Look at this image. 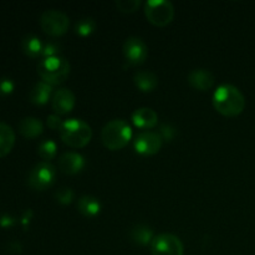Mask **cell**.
Returning a JSON list of instances; mask_svg holds the SVG:
<instances>
[{
	"mask_svg": "<svg viewBox=\"0 0 255 255\" xmlns=\"http://www.w3.org/2000/svg\"><path fill=\"white\" fill-rule=\"evenodd\" d=\"M213 106L226 117H237L244 111L246 99L238 87L233 85H221L213 95Z\"/></svg>",
	"mask_w": 255,
	"mask_h": 255,
	"instance_id": "cell-1",
	"label": "cell"
},
{
	"mask_svg": "<svg viewBox=\"0 0 255 255\" xmlns=\"http://www.w3.org/2000/svg\"><path fill=\"white\" fill-rule=\"evenodd\" d=\"M132 138V129L125 120H112L101 131V141L107 149L117 151L128 144Z\"/></svg>",
	"mask_w": 255,
	"mask_h": 255,
	"instance_id": "cell-2",
	"label": "cell"
},
{
	"mask_svg": "<svg viewBox=\"0 0 255 255\" xmlns=\"http://www.w3.org/2000/svg\"><path fill=\"white\" fill-rule=\"evenodd\" d=\"M37 74L50 86L64 84L70 75V64L65 57H44L37 65Z\"/></svg>",
	"mask_w": 255,
	"mask_h": 255,
	"instance_id": "cell-3",
	"label": "cell"
},
{
	"mask_svg": "<svg viewBox=\"0 0 255 255\" xmlns=\"http://www.w3.org/2000/svg\"><path fill=\"white\" fill-rule=\"evenodd\" d=\"M60 137L66 146L71 148H82L90 143L92 138V129L82 120L70 119L64 121Z\"/></svg>",
	"mask_w": 255,
	"mask_h": 255,
	"instance_id": "cell-4",
	"label": "cell"
},
{
	"mask_svg": "<svg viewBox=\"0 0 255 255\" xmlns=\"http://www.w3.org/2000/svg\"><path fill=\"white\" fill-rule=\"evenodd\" d=\"M144 15L152 25L158 27L171 24L174 17V7L171 1L149 0L144 2Z\"/></svg>",
	"mask_w": 255,
	"mask_h": 255,
	"instance_id": "cell-5",
	"label": "cell"
},
{
	"mask_svg": "<svg viewBox=\"0 0 255 255\" xmlns=\"http://www.w3.org/2000/svg\"><path fill=\"white\" fill-rule=\"evenodd\" d=\"M70 20L65 12L59 10H46L40 17V26L50 36H61L66 34Z\"/></svg>",
	"mask_w": 255,
	"mask_h": 255,
	"instance_id": "cell-6",
	"label": "cell"
},
{
	"mask_svg": "<svg viewBox=\"0 0 255 255\" xmlns=\"http://www.w3.org/2000/svg\"><path fill=\"white\" fill-rule=\"evenodd\" d=\"M56 169L50 162H40L29 173V186L35 191H45L55 183Z\"/></svg>",
	"mask_w": 255,
	"mask_h": 255,
	"instance_id": "cell-7",
	"label": "cell"
},
{
	"mask_svg": "<svg viewBox=\"0 0 255 255\" xmlns=\"http://www.w3.org/2000/svg\"><path fill=\"white\" fill-rule=\"evenodd\" d=\"M152 255H183L184 247L178 237L173 234H158L151 243Z\"/></svg>",
	"mask_w": 255,
	"mask_h": 255,
	"instance_id": "cell-8",
	"label": "cell"
},
{
	"mask_svg": "<svg viewBox=\"0 0 255 255\" xmlns=\"http://www.w3.org/2000/svg\"><path fill=\"white\" fill-rule=\"evenodd\" d=\"M122 52H124L126 62L131 66L142 65L148 56V49H147L146 44L143 42V40L136 36L128 37L124 42Z\"/></svg>",
	"mask_w": 255,
	"mask_h": 255,
	"instance_id": "cell-9",
	"label": "cell"
},
{
	"mask_svg": "<svg viewBox=\"0 0 255 255\" xmlns=\"http://www.w3.org/2000/svg\"><path fill=\"white\" fill-rule=\"evenodd\" d=\"M133 146L137 153L141 156H153L161 151L163 146V139L159 133L144 131L136 137Z\"/></svg>",
	"mask_w": 255,
	"mask_h": 255,
	"instance_id": "cell-10",
	"label": "cell"
},
{
	"mask_svg": "<svg viewBox=\"0 0 255 255\" xmlns=\"http://www.w3.org/2000/svg\"><path fill=\"white\" fill-rule=\"evenodd\" d=\"M75 95L69 89H60L55 91L51 100V106L55 115H66L75 107Z\"/></svg>",
	"mask_w": 255,
	"mask_h": 255,
	"instance_id": "cell-11",
	"label": "cell"
},
{
	"mask_svg": "<svg viewBox=\"0 0 255 255\" xmlns=\"http://www.w3.org/2000/svg\"><path fill=\"white\" fill-rule=\"evenodd\" d=\"M85 167V158L76 152H66L59 158V169L64 174H76Z\"/></svg>",
	"mask_w": 255,
	"mask_h": 255,
	"instance_id": "cell-12",
	"label": "cell"
},
{
	"mask_svg": "<svg viewBox=\"0 0 255 255\" xmlns=\"http://www.w3.org/2000/svg\"><path fill=\"white\" fill-rule=\"evenodd\" d=\"M216 79L209 70L196 69L188 75V84L198 91H208L213 87Z\"/></svg>",
	"mask_w": 255,
	"mask_h": 255,
	"instance_id": "cell-13",
	"label": "cell"
},
{
	"mask_svg": "<svg viewBox=\"0 0 255 255\" xmlns=\"http://www.w3.org/2000/svg\"><path fill=\"white\" fill-rule=\"evenodd\" d=\"M132 122L134 126L141 129H151L158 122V116H157L156 111H153L152 109L142 107L132 114Z\"/></svg>",
	"mask_w": 255,
	"mask_h": 255,
	"instance_id": "cell-14",
	"label": "cell"
},
{
	"mask_svg": "<svg viewBox=\"0 0 255 255\" xmlns=\"http://www.w3.org/2000/svg\"><path fill=\"white\" fill-rule=\"evenodd\" d=\"M19 132L25 138H36L44 132V125L36 117H24L19 122Z\"/></svg>",
	"mask_w": 255,
	"mask_h": 255,
	"instance_id": "cell-15",
	"label": "cell"
},
{
	"mask_svg": "<svg viewBox=\"0 0 255 255\" xmlns=\"http://www.w3.org/2000/svg\"><path fill=\"white\" fill-rule=\"evenodd\" d=\"M76 208L86 218H94L101 211V203L92 196H82L77 201Z\"/></svg>",
	"mask_w": 255,
	"mask_h": 255,
	"instance_id": "cell-16",
	"label": "cell"
},
{
	"mask_svg": "<svg viewBox=\"0 0 255 255\" xmlns=\"http://www.w3.org/2000/svg\"><path fill=\"white\" fill-rule=\"evenodd\" d=\"M52 95V86H50L49 84L44 81L36 82L34 85V87L31 89L29 95L30 102L37 106H42V105L47 104Z\"/></svg>",
	"mask_w": 255,
	"mask_h": 255,
	"instance_id": "cell-17",
	"label": "cell"
},
{
	"mask_svg": "<svg viewBox=\"0 0 255 255\" xmlns=\"http://www.w3.org/2000/svg\"><path fill=\"white\" fill-rule=\"evenodd\" d=\"M134 85L142 92H152L158 85V77L152 71H137L133 76Z\"/></svg>",
	"mask_w": 255,
	"mask_h": 255,
	"instance_id": "cell-18",
	"label": "cell"
},
{
	"mask_svg": "<svg viewBox=\"0 0 255 255\" xmlns=\"http://www.w3.org/2000/svg\"><path fill=\"white\" fill-rule=\"evenodd\" d=\"M15 144L14 129L5 122H0V158L5 157Z\"/></svg>",
	"mask_w": 255,
	"mask_h": 255,
	"instance_id": "cell-19",
	"label": "cell"
},
{
	"mask_svg": "<svg viewBox=\"0 0 255 255\" xmlns=\"http://www.w3.org/2000/svg\"><path fill=\"white\" fill-rule=\"evenodd\" d=\"M21 47L22 51H24L29 57H32V59L42 56L44 44H42L41 40L37 36H35V35H27V36H25L21 41Z\"/></svg>",
	"mask_w": 255,
	"mask_h": 255,
	"instance_id": "cell-20",
	"label": "cell"
},
{
	"mask_svg": "<svg viewBox=\"0 0 255 255\" xmlns=\"http://www.w3.org/2000/svg\"><path fill=\"white\" fill-rule=\"evenodd\" d=\"M131 239L138 246H147V244H151L153 241V231H152L149 227L144 226V224H138V226L134 227L133 229L129 233Z\"/></svg>",
	"mask_w": 255,
	"mask_h": 255,
	"instance_id": "cell-21",
	"label": "cell"
},
{
	"mask_svg": "<svg viewBox=\"0 0 255 255\" xmlns=\"http://www.w3.org/2000/svg\"><path fill=\"white\" fill-rule=\"evenodd\" d=\"M56 143H55L54 141H51V139L42 141L41 143L39 144V147H37V153H39V156L41 157L45 162H49L50 159L54 158V157L56 156Z\"/></svg>",
	"mask_w": 255,
	"mask_h": 255,
	"instance_id": "cell-22",
	"label": "cell"
},
{
	"mask_svg": "<svg viewBox=\"0 0 255 255\" xmlns=\"http://www.w3.org/2000/svg\"><path fill=\"white\" fill-rule=\"evenodd\" d=\"M95 29H96V24H95L94 20L90 19V17L79 20V21L76 22V25H75V31H76L77 35H80V36L82 37L90 36V35L95 31Z\"/></svg>",
	"mask_w": 255,
	"mask_h": 255,
	"instance_id": "cell-23",
	"label": "cell"
},
{
	"mask_svg": "<svg viewBox=\"0 0 255 255\" xmlns=\"http://www.w3.org/2000/svg\"><path fill=\"white\" fill-rule=\"evenodd\" d=\"M139 6H141L139 0H117L116 1L117 9L125 14H131V12L137 11Z\"/></svg>",
	"mask_w": 255,
	"mask_h": 255,
	"instance_id": "cell-24",
	"label": "cell"
},
{
	"mask_svg": "<svg viewBox=\"0 0 255 255\" xmlns=\"http://www.w3.org/2000/svg\"><path fill=\"white\" fill-rule=\"evenodd\" d=\"M74 191L71 188H67V187H64V188H60L59 191L55 192V198L59 203L61 204H70L72 201H74Z\"/></svg>",
	"mask_w": 255,
	"mask_h": 255,
	"instance_id": "cell-25",
	"label": "cell"
},
{
	"mask_svg": "<svg viewBox=\"0 0 255 255\" xmlns=\"http://www.w3.org/2000/svg\"><path fill=\"white\" fill-rule=\"evenodd\" d=\"M15 89V84L9 77H0V96H7Z\"/></svg>",
	"mask_w": 255,
	"mask_h": 255,
	"instance_id": "cell-26",
	"label": "cell"
},
{
	"mask_svg": "<svg viewBox=\"0 0 255 255\" xmlns=\"http://www.w3.org/2000/svg\"><path fill=\"white\" fill-rule=\"evenodd\" d=\"M60 46L55 42H46L44 44V49H42V59L44 57H51V56H60Z\"/></svg>",
	"mask_w": 255,
	"mask_h": 255,
	"instance_id": "cell-27",
	"label": "cell"
},
{
	"mask_svg": "<svg viewBox=\"0 0 255 255\" xmlns=\"http://www.w3.org/2000/svg\"><path fill=\"white\" fill-rule=\"evenodd\" d=\"M176 128H174L172 125H162L161 126V132H159V134H161L162 139L163 141H172V139L176 137Z\"/></svg>",
	"mask_w": 255,
	"mask_h": 255,
	"instance_id": "cell-28",
	"label": "cell"
},
{
	"mask_svg": "<svg viewBox=\"0 0 255 255\" xmlns=\"http://www.w3.org/2000/svg\"><path fill=\"white\" fill-rule=\"evenodd\" d=\"M46 124H47V126H49V128L54 129V131H57V129L60 131L62 127V125H64V122L61 121V119H60L59 115H50V116H47Z\"/></svg>",
	"mask_w": 255,
	"mask_h": 255,
	"instance_id": "cell-29",
	"label": "cell"
},
{
	"mask_svg": "<svg viewBox=\"0 0 255 255\" xmlns=\"http://www.w3.org/2000/svg\"><path fill=\"white\" fill-rule=\"evenodd\" d=\"M14 223H15V219L11 218L10 216H4L0 218V226L5 227V228H6V227H11Z\"/></svg>",
	"mask_w": 255,
	"mask_h": 255,
	"instance_id": "cell-30",
	"label": "cell"
}]
</instances>
